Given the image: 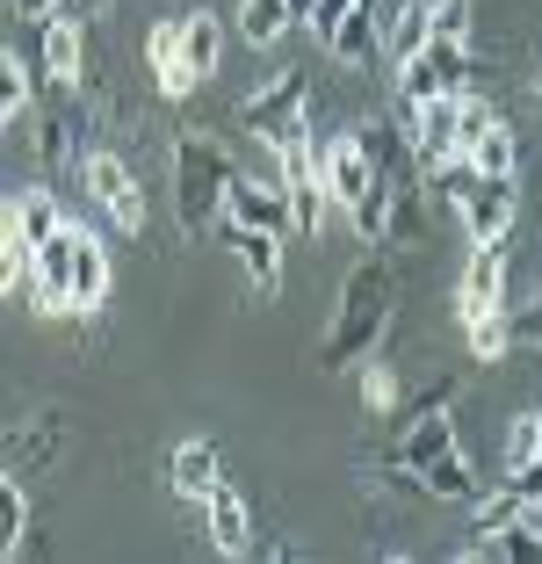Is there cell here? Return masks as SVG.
<instances>
[{"instance_id":"cell-1","label":"cell","mask_w":542,"mask_h":564,"mask_svg":"<svg viewBox=\"0 0 542 564\" xmlns=\"http://www.w3.org/2000/svg\"><path fill=\"white\" fill-rule=\"evenodd\" d=\"M398 318V268L391 253H361L340 282V304H333V326L318 333V369L340 377V369H361L369 348H377L383 333Z\"/></svg>"},{"instance_id":"cell-2","label":"cell","mask_w":542,"mask_h":564,"mask_svg":"<svg viewBox=\"0 0 542 564\" xmlns=\"http://www.w3.org/2000/svg\"><path fill=\"white\" fill-rule=\"evenodd\" d=\"M231 174L239 166L225 160V145L203 131H181L174 138V210H181V232L203 239L225 225V196H231Z\"/></svg>"},{"instance_id":"cell-3","label":"cell","mask_w":542,"mask_h":564,"mask_svg":"<svg viewBox=\"0 0 542 564\" xmlns=\"http://www.w3.org/2000/svg\"><path fill=\"white\" fill-rule=\"evenodd\" d=\"M304 101H312V73H304V66H290L282 80H268L261 95H247V101H239V123H247V138H253V145L282 152V145H296V138H304Z\"/></svg>"},{"instance_id":"cell-4","label":"cell","mask_w":542,"mask_h":564,"mask_svg":"<svg viewBox=\"0 0 542 564\" xmlns=\"http://www.w3.org/2000/svg\"><path fill=\"white\" fill-rule=\"evenodd\" d=\"M80 182H87V196L101 203V210H109V225L116 232H145V188H138V174H131V160H123V152H109V145H87L80 152Z\"/></svg>"},{"instance_id":"cell-5","label":"cell","mask_w":542,"mask_h":564,"mask_svg":"<svg viewBox=\"0 0 542 564\" xmlns=\"http://www.w3.org/2000/svg\"><path fill=\"white\" fill-rule=\"evenodd\" d=\"M513 217H521V174H477V188L463 196L456 225L470 247H507Z\"/></svg>"},{"instance_id":"cell-6","label":"cell","mask_w":542,"mask_h":564,"mask_svg":"<svg viewBox=\"0 0 542 564\" xmlns=\"http://www.w3.org/2000/svg\"><path fill=\"white\" fill-rule=\"evenodd\" d=\"M442 95H470V44H427L412 66H398V109L405 117Z\"/></svg>"},{"instance_id":"cell-7","label":"cell","mask_w":542,"mask_h":564,"mask_svg":"<svg viewBox=\"0 0 542 564\" xmlns=\"http://www.w3.org/2000/svg\"><path fill=\"white\" fill-rule=\"evenodd\" d=\"M318 160H326V188H333V217H355L361 203H369V188L383 182L377 152H369V138L361 131H340L318 145Z\"/></svg>"},{"instance_id":"cell-8","label":"cell","mask_w":542,"mask_h":564,"mask_svg":"<svg viewBox=\"0 0 542 564\" xmlns=\"http://www.w3.org/2000/svg\"><path fill=\"white\" fill-rule=\"evenodd\" d=\"M282 160V188H290V210H296V239H312L318 225L333 217V188H326V160H318V145H312V131L296 138V145H282L275 152Z\"/></svg>"},{"instance_id":"cell-9","label":"cell","mask_w":542,"mask_h":564,"mask_svg":"<svg viewBox=\"0 0 542 564\" xmlns=\"http://www.w3.org/2000/svg\"><path fill=\"white\" fill-rule=\"evenodd\" d=\"M513 268H507V247H470V261H463V282H456V326H470V318L485 312H513Z\"/></svg>"},{"instance_id":"cell-10","label":"cell","mask_w":542,"mask_h":564,"mask_svg":"<svg viewBox=\"0 0 542 564\" xmlns=\"http://www.w3.org/2000/svg\"><path fill=\"white\" fill-rule=\"evenodd\" d=\"M73 232H80V225H58V232L36 239V253H30V304L44 318L73 312Z\"/></svg>"},{"instance_id":"cell-11","label":"cell","mask_w":542,"mask_h":564,"mask_svg":"<svg viewBox=\"0 0 542 564\" xmlns=\"http://www.w3.org/2000/svg\"><path fill=\"white\" fill-rule=\"evenodd\" d=\"M225 225H253V232H296V210H290V188L261 182V174H231V196H225Z\"/></svg>"},{"instance_id":"cell-12","label":"cell","mask_w":542,"mask_h":564,"mask_svg":"<svg viewBox=\"0 0 542 564\" xmlns=\"http://www.w3.org/2000/svg\"><path fill=\"white\" fill-rule=\"evenodd\" d=\"M383 8V66H412L434 44V0H377Z\"/></svg>"},{"instance_id":"cell-13","label":"cell","mask_w":542,"mask_h":564,"mask_svg":"<svg viewBox=\"0 0 542 564\" xmlns=\"http://www.w3.org/2000/svg\"><path fill=\"white\" fill-rule=\"evenodd\" d=\"M80 51H87L80 15H44L36 22V66H44L51 87H80Z\"/></svg>"},{"instance_id":"cell-14","label":"cell","mask_w":542,"mask_h":564,"mask_svg":"<svg viewBox=\"0 0 542 564\" xmlns=\"http://www.w3.org/2000/svg\"><path fill=\"white\" fill-rule=\"evenodd\" d=\"M326 51L340 58L347 73H369V66H377V58H383V8H377V0L347 8V15H340V30L326 36Z\"/></svg>"},{"instance_id":"cell-15","label":"cell","mask_w":542,"mask_h":564,"mask_svg":"<svg viewBox=\"0 0 542 564\" xmlns=\"http://www.w3.org/2000/svg\"><path fill=\"white\" fill-rule=\"evenodd\" d=\"M217 485H225V448H217V442H181L174 456H166V492L210 499Z\"/></svg>"},{"instance_id":"cell-16","label":"cell","mask_w":542,"mask_h":564,"mask_svg":"<svg viewBox=\"0 0 542 564\" xmlns=\"http://www.w3.org/2000/svg\"><path fill=\"white\" fill-rule=\"evenodd\" d=\"M116 290V268H109V247H101L95 232H73V312H101Z\"/></svg>"},{"instance_id":"cell-17","label":"cell","mask_w":542,"mask_h":564,"mask_svg":"<svg viewBox=\"0 0 542 564\" xmlns=\"http://www.w3.org/2000/svg\"><path fill=\"white\" fill-rule=\"evenodd\" d=\"M456 448V420H448V405L442 413H420V420H405V434H398V448H391V470H427L434 456H448Z\"/></svg>"},{"instance_id":"cell-18","label":"cell","mask_w":542,"mask_h":564,"mask_svg":"<svg viewBox=\"0 0 542 564\" xmlns=\"http://www.w3.org/2000/svg\"><path fill=\"white\" fill-rule=\"evenodd\" d=\"M203 521H210V550H225V557H247L253 550V514H247V499H239L231 478L203 499Z\"/></svg>"},{"instance_id":"cell-19","label":"cell","mask_w":542,"mask_h":564,"mask_svg":"<svg viewBox=\"0 0 542 564\" xmlns=\"http://www.w3.org/2000/svg\"><path fill=\"white\" fill-rule=\"evenodd\" d=\"M145 66H152V80H160L166 101H181L188 87H203V73L181 58V22H152V36H145Z\"/></svg>"},{"instance_id":"cell-20","label":"cell","mask_w":542,"mask_h":564,"mask_svg":"<svg viewBox=\"0 0 542 564\" xmlns=\"http://www.w3.org/2000/svg\"><path fill=\"white\" fill-rule=\"evenodd\" d=\"M225 247L239 253V268H247V282L253 290H275L282 282V232H253V225H225Z\"/></svg>"},{"instance_id":"cell-21","label":"cell","mask_w":542,"mask_h":564,"mask_svg":"<svg viewBox=\"0 0 542 564\" xmlns=\"http://www.w3.org/2000/svg\"><path fill=\"white\" fill-rule=\"evenodd\" d=\"M412 485H420L427 499H442V507H470V499H477V470H470V456H463V448L434 456L427 470H412Z\"/></svg>"},{"instance_id":"cell-22","label":"cell","mask_w":542,"mask_h":564,"mask_svg":"<svg viewBox=\"0 0 542 564\" xmlns=\"http://www.w3.org/2000/svg\"><path fill=\"white\" fill-rule=\"evenodd\" d=\"M290 22H304L296 0H239V36H247L253 51H275L282 36H290Z\"/></svg>"},{"instance_id":"cell-23","label":"cell","mask_w":542,"mask_h":564,"mask_svg":"<svg viewBox=\"0 0 542 564\" xmlns=\"http://www.w3.org/2000/svg\"><path fill=\"white\" fill-rule=\"evenodd\" d=\"M181 58H188V66H196L203 80H210V73L225 66V22H217L210 8H196V15L181 22Z\"/></svg>"},{"instance_id":"cell-24","label":"cell","mask_w":542,"mask_h":564,"mask_svg":"<svg viewBox=\"0 0 542 564\" xmlns=\"http://www.w3.org/2000/svg\"><path fill=\"white\" fill-rule=\"evenodd\" d=\"M30 543V492H22V470H0V564L22 557Z\"/></svg>"},{"instance_id":"cell-25","label":"cell","mask_w":542,"mask_h":564,"mask_svg":"<svg viewBox=\"0 0 542 564\" xmlns=\"http://www.w3.org/2000/svg\"><path fill=\"white\" fill-rule=\"evenodd\" d=\"M30 101H36L30 58H15V51H8V58H0V123H8V131H22V123H30Z\"/></svg>"},{"instance_id":"cell-26","label":"cell","mask_w":542,"mask_h":564,"mask_svg":"<svg viewBox=\"0 0 542 564\" xmlns=\"http://www.w3.org/2000/svg\"><path fill=\"white\" fill-rule=\"evenodd\" d=\"M36 123V166H44L51 182L73 166V117H58V109H44V117H30Z\"/></svg>"},{"instance_id":"cell-27","label":"cell","mask_w":542,"mask_h":564,"mask_svg":"<svg viewBox=\"0 0 542 564\" xmlns=\"http://www.w3.org/2000/svg\"><path fill=\"white\" fill-rule=\"evenodd\" d=\"M58 442H66V427H58L51 413H44V420H30V427H15V442H8V464H0V470H36Z\"/></svg>"},{"instance_id":"cell-28","label":"cell","mask_w":542,"mask_h":564,"mask_svg":"<svg viewBox=\"0 0 542 564\" xmlns=\"http://www.w3.org/2000/svg\"><path fill=\"white\" fill-rule=\"evenodd\" d=\"M463 340H470L477 362H507V355H513V312H485V318H470V326H463Z\"/></svg>"},{"instance_id":"cell-29","label":"cell","mask_w":542,"mask_h":564,"mask_svg":"<svg viewBox=\"0 0 542 564\" xmlns=\"http://www.w3.org/2000/svg\"><path fill=\"white\" fill-rule=\"evenodd\" d=\"M470 166L477 174H521V138H513V123H492V131L477 138Z\"/></svg>"},{"instance_id":"cell-30","label":"cell","mask_w":542,"mask_h":564,"mask_svg":"<svg viewBox=\"0 0 542 564\" xmlns=\"http://www.w3.org/2000/svg\"><path fill=\"white\" fill-rule=\"evenodd\" d=\"M535 456H542V420H535V413H521V420L507 427V470H528Z\"/></svg>"},{"instance_id":"cell-31","label":"cell","mask_w":542,"mask_h":564,"mask_svg":"<svg viewBox=\"0 0 542 564\" xmlns=\"http://www.w3.org/2000/svg\"><path fill=\"white\" fill-rule=\"evenodd\" d=\"M434 44H470V0H434Z\"/></svg>"},{"instance_id":"cell-32","label":"cell","mask_w":542,"mask_h":564,"mask_svg":"<svg viewBox=\"0 0 542 564\" xmlns=\"http://www.w3.org/2000/svg\"><path fill=\"white\" fill-rule=\"evenodd\" d=\"M361 399H369V413H391L398 405V377L391 369H361Z\"/></svg>"},{"instance_id":"cell-33","label":"cell","mask_w":542,"mask_h":564,"mask_svg":"<svg viewBox=\"0 0 542 564\" xmlns=\"http://www.w3.org/2000/svg\"><path fill=\"white\" fill-rule=\"evenodd\" d=\"M513 348H542V290L513 312Z\"/></svg>"},{"instance_id":"cell-34","label":"cell","mask_w":542,"mask_h":564,"mask_svg":"<svg viewBox=\"0 0 542 564\" xmlns=\"http://www.w3.org/2000/svg\"><path fill=\"white\" fill-rule=\"evenodd\" d=\"M347 8H361V0H318L312 15H304V30H312V36H318V44H326V36H333V30H340V15H347Z\"/></svg>"},{"instance_id":"cell-35","label":"cell","mask_w":542,"mask_h":564,"mask_svg":"<svg viewBox=\"0 0 542 564\" xmlns=\"http://www.w3.org/2000/svg\"><path fill=\"white\" fill-rule=\"evenodd\" d=\"M8 8H15V15H22V22H44V15H51V8H66V0H8Z\"/></svg>"},{"instance_id":"cell-36","label":"cell","mask_w":542,"mask_h":564,"mask_svg":"<svg viewBox=\"0 0 542 564\" xmlns=\"http://www.w3.org/2000/svg\"><path fill=\"white\" fill-rule=\"evenodd\" d=\"M66 15H80V22H101V15H109V0H66Z\"/></svg>"},{"instance_id":"cell-37","label":"cell","mask_w":542,"mask_h":564,"mask_svg":"<svg viewBox=\"0 0 542 564\" xmlns=\"http://www.w3.org/2000/svg\"><path fill=\"white\" fill-rule=\"evenodd\" d=\"M312 8H318V0H296V15H312Z\"/></svg>"},{"instance_id":"cell-38","label":"cell","mask_w":542,"mask_h":564,"mask_svg":"<svg viewBox=\"0 0 542 564\" xmlns=\"http://www.w3.org/2000/svg\"><path fill=\"white\" fill-rule=\"evenodd\" d=\"M535 101H542V73H535Z\"/></svg>"},{"instance_id":"cell-39","label":"cell","mask_w":542,"mask_h":564,"mask_svg":"<svg viewBox=\"0 0 542 564\" xmlns=\"http://www.w3.org/2000/svg\"><path fill=\"white\" fill-rule=\"evenodd\" d=\"M535 420H542V405H535Z\"/></svg>"}]
</instances>
